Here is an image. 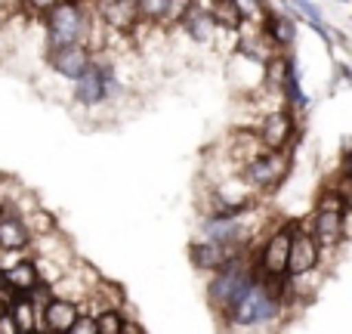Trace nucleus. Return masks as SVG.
<instances>
[{
    "label": "nucleus",
    "instance_id": "obj_13",
    "mask_svg": "<svg viewBox=\"0 0 352 334\" xmlns=\"http://www.w3.org/2000/svg\"><path fill=\"white\" fill-rule=\"evenodd\" d=\"M93 10H96L99 22L109 31H118V34H130V31L140 25L136 3H130V0H109V3H96Z\"/></svg>",
    "mask_w": 352,
    "mask_h": 334
},
{
    "label": "nucleus",
    "instance_id": "obj_14",
    "mask_svg": "<svg viewBox=\"0 0 352 334\" xmlns=\"http://www.w3.org/2000/svg\"><path fill=\"white\" fill-rule=\"evenodd\" d=\"M182 31L192 37L195 43H210L213 37L219 34L217 22H213V12L210 3H188L186 12H182Z\"/></svg>",
    "mask_w": 352,
    "mask_h": 334
},
{
    "label": "nucleus",
    "instance_id": "obj_24",
    "mask_svg": "<svg viewBox=\"0 0 352 334\" xmlns=\"http://www.w3.org/2000/svg\"><path fill=\"white\" fill-rule=\"evenodd\" d=\"M0 334H22L19 325L12 322V316L6 313V306H0Z\"/></svg>",
    "mask_w": 352,
    "mask_h": 334
},
{
    "label": "nucleus",
    "instance_id": "obj_12",
    "mask_svg": "<svg viewBox=\"0 0 352 334\" xmlns=\"http://www.w3.org/2000/svg\"><path fill=\"white\" fill-rule=\"evenodd\" d=\"M80 316V306L74 300H65V298H50L41 310V331L43 334H65L78 322Z\"/></svg>",
    "mask_w": 352,
    "mask_h": 334
},
{
    "label": "nucleus",
    "instance_id": "obj_16",
    "mask_svg": "<svg viewBox=\"0 0 352 334\" xmlns=\"http://www.w3.org/2000/svg\"><path fill=\"white\" fill-rule=\"evenodd\" d=\"M266 34L269 41L275 43V50H291L297 43V22L294 16H287V6H269V16H266Z\"/></svg>",
    "mask_w": 352,
    "mask_h": 334
},
{
    "label": "nucleus",
    "instance_id": "obj_17",
    "mask_svg": "<svg viewBox=\"0 0 352 334\" xmlns=\"http://www.w3.org/2000/svg\"><path fill=\"white\" fill-rule=\"evenodd\" d=\"M74 99L80 105H87V109H96V105L105 103V78H102V68L96 65V59L87 68L84 78L74 81Z\"/></svg>",
    "mask_w": 352,
    "mask_h": 334
},
{
    "label": "nucleus",
    "instance_id": "obj_11",
    "mask_svg": "<svg viewBox=\"0 0 352 334\" xmlns=\"http://www.w3.org/2000/svg\"><path fill=\"white\" fill-rule=\"evenodd\" d=\"M0 285L12 294V298H31L34 291H41V273H37V263L34 257H25L19 260L12 269L0 273Z\"/></svg>",
    "mask_w": 352,
    "mask_h": 334
},
{
    "label": "nucleus",
    "instance_id": "obj_9",
    "mask_svg": "<svg viewBox=\"0 0 352 334\" xmlns=\"http://www.w3.org/2000/svg\"><path fill=\"white\" fill-rule=\"evenodd\" d=\"M31 244H34V236H31L28 223L19 217L16 207L6 205L3 213H0V251H6V254H25Z\"/></svg>",
    "mask_w": 352,
    "mask_h": 334
},
{
    "label": "nucleus",
    "instance_id": "obj_8",
    "mask_svg": "<svg viewBox=\"0 0 352 334\" xmlns=\"http://www.w3.org/2000/svg\"><path fill=\"white\" fill-rule=\"evenodd\" d=\"M256 140L266 152H285L294 140V115L291 109H278V112H269V115L260 118L256 124Z\"/></svg>",
    "mask_w": 352,
    "mask_h": 334
},
{
    "label": "nucleus",
    "instance_id": "obj_1",
    "mask_svg": "<svg viewBox=\"0 0 352 334\" xmlns=\"http://www.w3.org/2000/svg\"><path fill=\"white\" fill-rule=\"evenodd\" d=\"M287 275L285 279H266V275H256V282L250 285V291L226 313V322L229 328H263V325L275 322L281 313L287 310Z\"/></svg>",
    "mask_w": 352,
    "mask_h": 334
},
{
    "label": "nucleus",
    "instance_id": "obj_25",
    "mask_svg": "<svg viewBox=\"0 0 352 334\" xmlns=\"http://www.w3.org/2000/svg\"><path fill=\"white\" fill-rule=\"evenodd\" d=\"M343 174L352 176V149H346V155H343Z\"/></svg>",
    "mask_w": 352,
    "mask_h": 334
},
{
    "label": "nucleus",
    "instance_id": "obj_4",
    "mask_svg": "<svg viewBox=\"0 0 352 334\" xmlns=\"http://www.w3.org/2000/svg\"><path fill=\"white\" fill-rule=\"evenodd\" d=\"M285 174H287V152H266V149L238 170L241 182L250 192H269V189H275L285 180Z\"/></svg>",
    "mask_w": 352,
    "mask_h": 334
},
{
    "label": "nucleus",
    "instance_id": "obj_19",
    "mask_svg": "<svg viewBox=\"0 0 352 334\" xmlns=\"http://www.w3.org/2000/svg\"><path fill=\"white\" fill-rule=\"evenodd\" d=\"M6 313L12 316V322L19 325V331H22V334L41 328V310L34 306V300H31V298H10Z\"/></svg>",
    "mask_w": 352,
    "mask_h": 334
},
{
    "label": "nucleus",
    "instance_id": "obj_7",
    "mask_svg": "<svg viewBox=\"0 0 352 334\" xmlns=\"http://www.w3.org/2000/svg\"><path fill=\"white\" fill-rule=\"evenodd\" d=\"M322 263V248L312 238V232L306 226L294 223L291 232V254H287V279H300V275H309L318 269Z\"/></svg>",
    "mask_w": 352,
    "mask_h": 334
},
{
    "label": "nucleus",
    "instance_id": "obj_2",
    "mask_svg": "<svg viewBox=\"0 0 352 334\" xmlns=\"http://www.w3.org/2000/svg\"><path fill=\"white\" fill-rule=\"evenodd\" d=\"M99 19L93 16L90 6L80 3H53L47 12V53L65 47H87L90 50L93 28Z\"/></svg>",
    "mask_w": 352,
    "mask_h": 334
},
{
    "label": "nucleus",
    "instance_id": "obj_26",
    "mask_svg": "<svg viewBox=\"0 0 352 334\" xmlns=\"http://www.w3.org/2000/svg\"><path fill=\"white\" fill-rule=\"evenodd\" d=\"M25 334H43V331H41V328H34V331H25Z\"/></svg>",
    "mask_w": 352,
    "mask_h": 334
},
{
    "label": "nucleus",
    "instance_id": "obj_3",
    "mask_svg": "<svg viewBox=\"0 0 352 334\" xmlns=\"http://www.w3.org/2000/svg\"><path fill=\"white\" fill-rule=\"evenodd\" d=\"M256 275H260L256 273V254H250V251L238 254L235 260H229L223 269H217V273L210 275V282H207V300H210V306L219 316H226V313L250 291Z\"/></svg>",
    "mask_w": 352,
    "mask_h": 334
},
{
    "label": "nucleus",
    "instance_id": "obj_21",
    "mask_svg": "<svg viewBox=\"0 0 352 334\" xmlns=\"http://www.w3.org/2000/svg\"><path fill=\"white\" fill-rule=\"evenodd\" d=\"M127 316L121 310H102L96 313V334H124L127 331Z\"/></svg>",
    "mask_w": 352,
    "mask_h": 334
},
{
    "label": "nucleus",
    "instance_id": "obj_22",
    "mask_svg": "<svg viewBox=\"0 0 352 334\" xmlns=\"http://www.w3.org/2000/svg\"><path fill=\"white\" fill-rule=\"evenodd\" d=\"M331 195H334V198L343 205V211L352 213V176H349V174H340V176H337L334 186H331Z\"/></svg>",
    "mask_w": 352,
    "mask_h": 334
},
{
    "label": "nucleus",
    "instance_id": "obj_10",
    "mask_svg": "<svg viewBox=\"0 0 352 334\" xmlns=\"http://www.w3.org/2000/svg\"><path fill=\"white\" fill-rule=\"evenodd\" d=\"M47 65L53 68L59 78L65 81H80L87 74V68L93 65V53L87 47H65V50H50Z\"/></svg>",
    "mask_w": 352,
    "mask_h": 334
},
{
    "label": "nucleus",
    "instance_id": "obj_5",
    "mask_svg": "<svg viewBox=\"0 0 352 334\" xmlns=\"http://www.w3.org/2000/svg\"><path fill=\"white\" fill-rule=\"evenodd\" d=\"M291 232H294V220H291V223H278L266 236L260 254H256V273H260V275H266V279H285V275H287Z\"/></svg>",
    "mask_w": 352,
    "mask_h": 334
},
{
    "label": "nucleus",
    "instance_id": "obj_6",
    "mask_svg": "<svg viewBox=\"0 0 352 334\" xmlns=\"http://www.w3.org/2000/svg\"><path fill=\"white\" fill-rule=\"evenodd\" d=\"M343 220H346V211L343 205L334 198L331 192L322 195V201L312 211V238L318 242V248H337L343 242Z\"/></svg>",
    "mask_w": 352,
    "mask_h": 334
},
{
    "label": "nucleus",
    "instance_id": "obj_15",
    "mask_svg": "<svg viewBox=\"0 0 352 334\" xmlns=\"http://www.w3.org/2000/svg\"><path fill=\"white\" fill-rule=\"evenodd\" d=\"M238 254H244V248H232V244H213V242H195L192 248H188V257H192V263L198 269H210V273H217V269H223L229 260H235Z\"/></svg>",
    "mask_w": 352,
    "mask_h": 334
},
{
    "label": "nucleus",
    "instance_id": "obj_23",
    "mask_svg": "<svg viewBox=\"0 0 352 334\" xmlns=\"http://www.w3.org/2000/svg\"><path fill=\"white\" fill-rule=\"evenodd\" d=\"M65 334H96V316H93V313H80L78 322H74Z\"/></svg>",
    "mask_w": 352,
    "mask_h": 334
},
{
    "label": "nucleus",
    "instance_id": "obj_18",
    "mask_svg": "<svg viewBox=\"0 0 352 334\" xmlns=\"http://www.w3.org/2000/svg\"><path fill=\"white\" fill-rule=\"evenodd\" d=\"M281 96H285V103L291 105V109H297V112L309 109V96L303 93V84H300V68H297V62H294L291 56H285V81H281Z\"/></svg>",
    "mask_w": 352,
    "mask_h": 334
},
{
    "label": "nucleus",
    "instance_id": "obj_20",
    "mask_svg": "<svg viewBox=\"0 0 352 334\" xmlns=\"http://www.w3.org/2000/svg\"><path fill=\"white\" fill-rule=\"evenodd\" d=\"M285 6H287V10H294V12H300V16H303L306 22H309L312 28H316L318 34L324 37V41H331V28H328V22H324L322 10H318L316 3H309V0L303 3V0H300V3H285Z\"/></svg>",
    "mask_w": 352,
    "mask_h": 334
}]
</instances>
